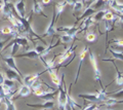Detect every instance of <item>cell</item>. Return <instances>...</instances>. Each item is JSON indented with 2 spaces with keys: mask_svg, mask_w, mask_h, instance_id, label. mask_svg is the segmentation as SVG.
Returning <instances> with one entry per match:
<instances>
[{
  "mask_svg": "<svg viewBox=\"0 0 123 110\" xmlns=\"http://www.w3.org/2000/svg\"><path fill=\"white\" fill-rule=\"evenodd\" d=\"M65 74L62 75V84L59 86V100H57V106L59 110H66V103H67V85L65 83L64 79Z\"/></svg>",
  "mask_w": 123,
  "mask_h": 110,
  "instance_id": "obj_1",
  "label": "cell"
},
{
  "mask_svg": "<svg viewBox=\"0 0 123 110\" xmlns=\"http://www.w3.org/2000/svg\"><path fill=\"white\" fill-rule=\"evenodd\" d=\"M88 55H89V60H90V63L92 65V68H93V72H94V80L98 82L101 84L102 89L103 88V83H102V72L99 70V68L98 66V62H97V58H95V55L93 54V52H91L88 50Z\"/></svg>",
  "mask_w": 123,
  "mask_h": 110,
  "instance_id": "obj_2",
  "label": "cell"
},
{
  "mask_svg": "<svg viewBox=\"0 0 123 110\" xmlns=\"http://www.w3.org/2000/svg\"><path fill=\"white\" fill-rule=\"evenodd\" d=\"M46 71V70H45ZM45 71L41 72V73H34V74H28V75H25V76H23L22 80H23V83H24L25 85L29 86V88H31V86L33 85V83L37 81V79L39 78L40 75H42L44 73Z\"/></svg>",
  "mask_w": 123,
  "mask_h": 110,
  "instance_id": "obj_3",
  "label": "cell"
},
{
  "mask_svg": "<svg viewBox=\"0 0 123 110\" xmlns=\"http://www.w3.org/2000/svg\"><path fill=\"white\" fill-rule=\"evenodd\" d=\"M56 18H55V13H53V17H52V20L50 22V24L48 25L46 31L41 35V38L42 37H47V36H55V32H56V28H55V24H56Z\"/></svg>",
  "mask_w": 123,
  "mask_h": 110,
  "instance_id": "obj_4",
  "label": "cell"
},
{
  "mask_svg": "<svg viewBox=\"0 0 123 110\" xmlns=\"http://www.w3.org/2000/svg\"><path fill=\"white\" fill-rule=\"evenodd\" d=\"M71 85H70V89H69V92L67 93V103H66V107L65 109L67 110H76L77 108L80 109L81 106H80L78 103H76L75 100L71 97Z\"/></svg>",
  "mask_w": 123,
  "mask_h": 110,
  "instance_id": "obj_5",
  "label": "cell"
},
{
  "mask_svg": "<svg viewBox=\"0 0 123 110\" xmlns=\"http://www.w3.org/2000/svg\"><path fill=\"white\" fill-rule=\"evenodd\" d=\"M2 59H3V61H4V62L6 63V65L9 67V69L14 70L15 72H17V73H18V75H20L21 77H23L22 72L18 70V67H17V64H15V61H14L13 57H11V56H3Z\"/></svg>",
  "mask_w": 123,
  "mask_h": 110,
  "instance_id": "obj_6",
  "label": "cell"
},
{
  "mask_svg": "<svg viewBox=\"0 0 123 110\" xmlns=\"http://www.w3.org/2000/svg\"><path fill=\"white\" fill-rule=\"evenodd\" d=\"M9 43H17L20 46L22 47H24L25 50H28V47H29V39L27 38L26 36H21V35H18V36H15L14 37V39L12 41H10Z\"/></svg>",
  "mask_w": 123,
  "mask_h": 110,
  "instance_id": "obj_7",
  "label": "cell"
},
{
  "mask_svg": "<svg viewBox=\"0 0 123 110\" xmlns=\"http://www.w3.org/2000/svg\"><path fill=\"white\" fill-rule=\"evenodd\" d=\"M74 48H75V46H74V45H72V46L67 48V50L65 51L63 54L60 55V59L57 60V62H59V67L62 65V63L65 62L66 60H68L69 58H70L71 55H74L75 54V52H74Z\"/></svg>",
  "mask_w": 123,
  "mask_h": 110,
  "instance_id": "obj_8",
  "label": "cell"
},
{
  "mask_svg": "<svg viewBox=\"0 0 123 110\" xmlns=\"http://www.w3.org/2000/svg\"><path fill=\"white\" fill-rule=\"evenodd\" d=\"M14 8L21 18H25L26 17V0H18L15 3Z\"/></svg>",
  "mask_w": 123,
  "mask_h": 110,
  "instance_id": "obj_9",
  "label": "cell"
},
{
  "mask_svg": "<svg viewBox=\"0 0 123 110\" xmlns=\"http://www.w3.org/2000/svg\"><path fill=\"white\" fill-rule=\"evenodd\" d=\"M88 46H84L83 47V50L81 51V52H80V55H79V66H78V71H77V74H76V78H75V83L77 82V80H78V78H79V75H80V70H81V66H82V64H83V61L84 59H85V57H86V54H87V52H88Z\"/></svg>",
  "mask_w": 123,
  "mask_h": 110,
  "instance_id": "obj_10",
  "label": "cell"
},
{
  "mask_svg": "<svg viewBox=\"0 0 123 110\" xmlns=\"http://www.w3.org/2000/svg\"><path fill=\"white\" fill-rule=\"evenodd\" d=\"M27 106H29V107H33V108H39V109L48 110V109H52L53 107H55V102L53 101H45L43 104H27Z\"/></svg>",
  "mask_w": 123,
  "mask_h": 110,
  "instance_id": "obj_11",
  "label": "cell"
},
{
  "mask_svg": "<svg viewBox=\"0 0 123 110\" xmlns=\"http://www.w3.org/2000/svg\"><path fill=\"white\" fill-rule=\"evenodd\" d=\"M56 30L57 31L66 32L67 35L72 37V38H75V35L79 32V29L76 28L75 26H73V27H60V28H56Z\"/></svg>",
  "mask_w": 123,
  "mask_h": 110,
  "instance_id": "obj_12",
  "label": "cell"
},
{
  "mask_svg": "<svg viewBox=\"0 0 123 110\" xmlns=\"http://www.w3.org/2000/svg\"><path fill=\"white\" fill-rule=\"evenodd\" d=\"M17 93H18V95L14 98H12V101H13V99H18V98H21V97H28L29 95L32 93V90H31V88H29V86L23 84Z\"/></svg>",
  "mask_w": 123,
  "mask_h": 110,
  "instance_id": "obj_13",
  "label": "cell"
},
{
  "mask_svg": "<svg viewBox=\"0 0 123 110\" xmlns=\"http://www.w3.org/2000/svg\"><path fill=\"white\" fill-rule=\"evenodd\" d=\"M57 94H59V88L55 90L53 92H44V94L41 95L39 98L45 101H53L57 97Z\"/></svg>",
  "mask_w": 123,
  "mask_h": 110,
  "instance_id": "obj_14",
  "label": "cell"
},
{
  "mask_svg": "<svg viewBox=\"0 0 123 110\" xmlns=\"http://www.w3.org/2000/svg\"><path fill=\"white\" fill-rule=\"evenodd\" d=\"M103 61H106V62H112L113 63V65H114V67H115V70H116V83L118 85H122L123 84V78H122V73H121V71H119V69L117 68V66H116V64H115V62H114V59H112V60H108V59H104Z\"/></svg>",
  "mask_w": 123,
  "mask_h": 110,
  "instance_id": "obj_15",
  "label": "cell"
},
{
  "mask_svg": "<svg viewBox=\"0 0 123 110\" xmlns=\"http://www.w3.org/2000/svg\"><path fill=\"white\" fill-rule=\"evenodd\" d=\"M5 73H6L7 79H10V80H18L20 83L23 82L22 78H20V75H18V73H17L14 70H12V69H6Z\"/></svg>",
  "mask_w": 123,
  "mask_h": 110,
  "instance_id": "obj_16",
  "label": "cell"
},
{
  "mask_svg": "<svg viewBox=\"0 0 123 110\" xmlns=\"http://www.w3.org/2000/svg\"><path fill=\"white\" fill-rule=\"evenodd\" d=\"M78 97L82 98L84 100L89 101V102H92V103H98L99 102L97 94H79Z\"/></svg>",
  "mask_w": 123,
  "mask_h": 110,
  "instance_id": "obj_17",
  "label": "cell"
},
{
  "mask_svg": "<svg viewBox=\"0 0 123 110\" xmlns=\"http://www.w3.org/2000/svg\"><path fill=\"white\" fill-rule=\"evenodd\" d=\"M17 58H29V59H37L39 58L40 55L35 51V50H32V51H29V52H26L24 54H20V55H15Z\"/></svg>",
  "mask_w": 123,
  "mask_h": 110,
  "instance_id": "obj_18",
  "label": "cell"
},
{
  "mask_svg": "<svg viewBox=\"0 0 123 110\" xmlns=\"http://www.w3.org/2000/svg\"><path fill=\"white\" fill-rule=\"evenodd\" d=\"M34 1V5H33V9H32V11L34 13H36V14H39V16H42V17H44L45 19H47L48 17H47V14H45L44 13H43V9H42V7H41V5H40V3L38 2V1H36V0H33Z\"/></svg>",
  "mask_w": 123,
  "mask_h": 110,
  "instance_id": "obj_19",
  "label": "cell"
},
{
  "mask_svg": "<svg viewBox=\"0 0 123 110\" xmlns=\"http://www.w3.org/2000/svg\"><path fill=\"white\" fill-rule=\"evenodd\" d=\"M94 9L92 8V7H90V6H88V7H86L85 8V10H84V13L81 14L80 17H78L76 19L77 20V23H78L79 21H81V20H84V19H86V18H88V17H91V16H93L94 14Z\"/></svg>",
  "mask_w": 123,
  "mask_h": 110,
  "instance_id": "obj_20",
  "label": "cell"
},
{
  "mask_svg": "<svg viewBox=\"0 0 123 110\" xmlns=\"http://www.w3.org/2000/svg\"><path fill=\"white\" fill-rule=\"evenodd\" d=\"M67 5V3L66 1H62V2H59V3H56L55 4V18H56V20L61 17V14L64 11V8H65V6Z\"/></svg>",
  "mask_w": 123,
  "mask_h": 110,
  "instance_id": "obj_21",
  "label": "cell"
},
{
  "mask_svg": "<svg viewBox=\"0 0 123 110\" xmlns=\"http://www.w3.org/2000/svg\"><path fill=\"white\" fill-rule=\"evenodd\" d=\"M53 69H55V68L48 69L47 72H49V74H50V77H51L52 82L55 84V86H57V88H59V86L61 85V79H60V77L56 75V72H55V71H53Z\"/></svg>",
  "mask_w": 123,
  "mask_h": 110,
  "instance_id": "obj_22",
  "label": "cell"
},
{
  "mask_svg": "<svg viewBox=\"0 0 123 110\" xmlns=\"http://www.w3.org/2000/svg\"><path fill=\"white\" fill-rule=\"evenodd\" d=\"M83 8V1L82 0H77L75 2V4L73 5V11H74V14L76 13H80Z\"/></svg>",
  "mask_w": 123,
  "mask_h": 110,
  "instance_id": "obj_23",
  "label": "cell"
},
{
  "mask_svg": "<svg viewBox=\"0 0 123 110\" xmlns=\"http://www.w3.org/2000/svg\"><path fill=\"white\" fill-rule=\"evenodd\" d=\"M118 103H122V100H117V99H114V98H112V97H109L108 99L106 100V101H104V105H106V106H113V105H115V104H118Z\"/></svg>",
  "mask_w": 123,
  "mask_h": 110,
  "instance_id": "obj_24",
  "label": "cell"
},
{
  "mask_svg": "<svg viewBox=\"0 0 123 110\" xmlns=\"http://www.w3.org/2000/svg\"><path fill=\"white\" fill-rule=\"evenodd\" d=\"M3 101H4V103L6 105V110H15V106L13 104V101L9 99L8 97H5Z\"/></svg>",
  "mask_w": 123,
  "mask_h": 110,
  "instance_id": "obj_25",
  "label": "cell"
},
{
  "mask_svg": "<svg viewBox=\"0 0 123 110\" xmlns=\"http://www.w3.org/2000/svg\"><path fill=\"white\" fill-rule=\"evenodd\" d=\"M85 38L88 42H95L98 40V34L94 32H88L85 35Z\"/></svg>",
  "mask_w": 123,
  "mask_h": 110,
  "instance_id": "obj_26",
  "label": "cell"
},
{
  "mask_svg": "<svg viewBox=\"0 0 123 110\" xmlns=\"http://www.w3.org/2000/svg\"><path fill=\"white\" fill-rule=\"evenodd\" d=\"M106 10H101V11H98L97 13H94V16H92V19H93L94 23H98V22H101L104 18V14H105Z\"/></svg>",
  "mask_w": 123,
  "mask_h": 110,
  "instance_id": "obj_27",
  "label": "cell"
},
{
  "mask_svg": "<svg viewBox=\"0 0 123 110\" xmlns=\"http://www.w3.org/2000/svg\"><path fill=\"white\" fill-rule=\"evenodd\" d=\"M111 44H116L115 45V47L116 48H120V51H122V39H119V38H115V39H112L111 40Z\"/></svg>",
  "mask_w": 123,
  "mask_h": 110,
  "instance_id": "obj_28",
  "label": "cell"
},
{
  "mask_svg": "<svg viewBox=\"0 0 123 110\" xmlns=\"http://www.w3.org/2000/svg\"><path fill=\"white\" fill-rule=\"evenodd\" d=\"M110 52H111V55L114 57V59H117V60H120V61L123 60L122 52H115V51H113V50H111L110 48Z\"/></svg>",
  "mask_w": 123,
  "mask_h": 110,
  "instance_id": "obj_29",
  "label": "cell"
},
{
  "mask_svg": "<svg viewBox=\"0 0 123 110\" xmlns=\"http://www.w3.org/2000/svg\"><path fill=\"white\" fill-rule=\"evenodd\" d=\"M3 85L6 86V88H8V89H14V86H15V83L13 80H10V79H4V82H3Z\"/></svg>",
  "mask_w": 123,
  "mask_h": 110,
  "instance_id": "obj_30",
  "label": "cell"
},
{
  "mask_svg": "<svg viewBox=\"0 0 123 110\" xmlns=\"http://www.w3.org/2000/svg\"><path fill=\"white\" fill-rule=\"evenodd\" d=\"M60 41H62L63 43H69V42H71V41L74 39V38H72V37H70V36H68L67 34H65V35H62V36H60Z\"/></svg>",
  "mask_w": 123,
  "mask_h": 110,
  "instance_id": "obj_31",
  "label": "cell"
},
{
  "mask_svg": "<svg viewBox=\"0 0 123 110\" xmlns=\"http://www.w3.org/2000/svg\"><path fill=\"white\" fill-rule=\"evenodd\" d=\"M106 1H104V0H97V1H95V4L93 5V7H92V8L93 9H95V8H99V7H102V6H104L106 4Z\"/></svg>",
  "mask_w": 123,
  "mask_h": 110,
  "instance_id": "obj_32",
  "label": "cell"
},
{
  "mask_svg": "<svg viewBox=\"0 0 123 110\" xmlns=\"http://www.w3.org/2000/svg\"><path fill=\"white\" fill-rule=\"evenodd\" d=\"M33 93H34V95H35V96L40 97L41 95L44 94V91L41 89V86H39V88H37V89H34V90H33Z\"/></svg>",
  "mask_w": 123,
  "mask_h": 110,
  "instance_id": "obj_33",
  "label": "cell"
},
{
  "mask_svg": "<svg viewBox=\"0 0 123 110\" xmlns=\"http://www.w3.org/2000/svg\"><path fill=\"white\" fill-rule=\"evenodd\" d=\"M9 39H5V40H2V39H0V54H1V52H2V50L4 48V44L8 41Z\"/></svg>",
  "mask_w": 123,
  "mask_h": 110,
  "instance_id": "obj_34",
  "label": "cell"
},
{
  "mask_svg": "<svg viewBox=\"0 0 123 110\" xmlns=\"http://www.w3.org/2000/svg\"><path fill=\"white\" fill-rule=\"evenodd\" d=\"M41 3H43L44 6H48V5H50L51 0H41Z\"/></svg>",
  "mask_w": 123,
  "mask_h": 110,
  "instance_id": "obj_35",
  "label": "cell"
},
{
  "mask_svg": "<svg viewBox=\"0 0 123 110\" xmlns=\"http://www.w3.org/2000/svg\"><path fill=\"white\" fill-rule=\"evenodd\" d=\"M4 75H3L2 72H0V85L3 84V82H4Z\"/></svg>",
  "mask_w": 123,
  "mask_h": 110,
  "instance_id": "obj_36",
  "label": "cell"
},
{
  "mask_svg": "<svg viewBox=\"0 0 123 110\" xmlns=\"http://www.w3.org/2000/svg\"><path fill=\"white\" fill-rule=\"evenodd\" d=\"M65 1H66L67 4H70L71 6H73V5L75 4V2L77 1V0H65Z\"/></svg>",
  "mask_w": 123,
  "mask_h": 110,
  "instance_id": "obj_37",
  "label": "cell"
},
{
  "mask_svg": "<svg viewBox=\"0 0 123 110\" xmlns=\"http://www.w3.org/2000/svg\"><path fill=\"white\" fill-rule=\"evenodd\" d=\"M0 8H1V3H0Z\"/></svg>",
  "mask_w": 123,
  "mask_h": 110,
  "instance_id": "obj_38",
  "label": "cell"
},
{
  "mask_svg": "<svg viewBox=\"0 0 123 110\" xmlns=\"http://www.w3.org/2000/svg\"><path fill=\"white\" fill-rule=\"evenodd\" d=\"M107 110H112V109H110V108H109V109H107Z\"/></svg>",
  "mask_w": 123,
  "mask_h": 110,
  "instance_id": "obj_39",
  "label": "cell"
},
{
  "mask_svg": "<svg viewBox=\"0 0 123 110\" xmlns=\"http://www.w3.org/2000/svg\"><path fill=\"white\" fill-rule=\"evenodd\" d=\"M1 1H2V0H0V3H1Z\"/></svg>",
  "mask_w": 123,
  "mask_h": 110,
  "instance_id": "obj_40",
  "label": "cell"
},
{
  "mask_svg": "<svg viewBox=\"0 0 123 110\" xmlns=\"http://www.w3.org/2000/svg\"><path fill=\"white\" fill-rule=\"evenodd\" d=\"M0 67H1V66H0Z\"/></svg>",
  "mask_w": 123,
  "mask_h": 110,
  "instance_id": "obj_41",
  "label": "cell"
},
{
  "mask_svg": "<svg viewBox=\"0 0 123 110\" xmlns=\"http://www.w3.org/2000/svg\"><path fill=\"white\" fill-rule=\"evenodd\" d=\"M43 110H44V109H43Z\"/></svg>",
  "mask_w": 123,
  "mask_h": 110,
  "instance_id": "obj_42",
  "label": "cell"
}]
</instances>
